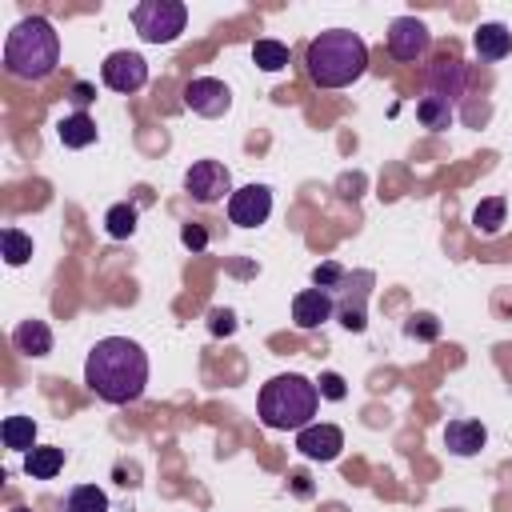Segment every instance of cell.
I'll list each match as a JSON object with an SVG mask.
<instances>
[{
    "instance_id": "obj_7",
    "label": "cell",
    "mask_w": 512,
    "mask_h": 512,
    "mask_svg": "<svg viewBox=\"0 0 512 512\" xmlns=\"http://www.w3.org/2000/svg\"><path fill=\"white\" fill-rule=\"evenodd\" d=\"M100 80H104L112 92L132 96V92H140V88L148 84V60H144L140 52L120 48V52H112V56L100 64Z\"/></svg>"
},
{
    "instance_id": "obj_19",
    "label": "cell",
    "mask_w": 512,
    "mask_h": 512,
    "mask_svg": "<svg viewBox=\"0 0 512 512\" xmlns=\"http://www.w3.org/2000/svg\"><path fill=\"white\" fill-rule=\"evenodd\" d=\"M0 440L12 452H32L36 448V420L32 416H8L0 424Z\"/></svg>"
},
{
    "instance_id": "obj_21",
    "label": "cell",
    "mask_w": 512,
    "mask_h": 512,
    "mask_svg": "<svg viewBox=\"0 0 512 512\" xmlns=\"http://www.w3.org/2000/svg\"><path fill=\"white\" fill-rule=\"evenodd\" d=\"M64 512H108V496L96 484H76L64 500Z\"/></svg>"
},
{
    "instance_id": "obj_30",
    "label": "cell",
    "mask_w": 512,
    "mask_h": 512,
    "mask_svg": "<svg viewBox=\"0 0 512 512\" xmlns=\"http://www.w3.org/2000/svg\"><path fill=\"white\" fill-rule=\"evenodd\" d=\"M92 96H96V88H92V84H84V80H76V84H72V104H76V112H84V104H88Z\"/></svg>"
},
{
    "instance_id": "obj_3",
    "label": "cell",
    "mask_w": 512,
    "mask_h": 512,
    "mask_svg": "<svg viewBox=\"0 0 512 512\" xmlns=\"http://www.w3.org/2000/svg\"><path fill=\"white\" fill-rule=\"evenodd\" d=\"M316 408H320V388H316V380H308L300 372L272 376L260 388V396H256L260 424L272 428V432H300V428H308Z\"/></svg>"
},
{
    "instance_id": "obj_4",
    "label": "cell",
    "mask_w": 512,
    "mask_h": 512,
    "mask_svg": "<svg viewBox=\"0 0 512 512\" xmlns=\"http://www.w3.org/2000/svg\"><path fill=\"white\" fill-rule=\"evenodd\" d=\"M60 64V32L44 16H24L4 40V68L20 80H48Z\"/></svg>"
},
{
    "instance_id": "obj_22",
    "label": "cell",
    "mask_w": 512,
    "mask_h": 512,
    "mask_svg": "<svg viewBox=\"0 0 512 512\" xmlns=\"http://www.w3.org/2000/svg\"><path fill=\"white\" fill-rule=\"evenodd\" d=\"M416 120H420L424 128H432V132H444V128L452 124V104L440 100V96H424V100L416 104Z\"/></svg>"
},
{
    "instance_id": "obj_18",
    "label": "cell",
    "mask_w": 512,
    "mask_h": 512,
    "mask_svg": "<svg viewBox=\"0 0 512 512\" xmlns=\"http://www.w3.org/2000/svg\"><path fill=\"white\" fill-rule=\"evenodd\" d=\"M56 136H60L64 148H88L96 140V120L88 112H72L56 124Z\"/></svg>"
},
{
    "instance_id": "obj_26",
    "label": "cell",
    "mask_w": 512,
    "mask_h": 512,
    "mask_svg": "<svg viewBox=\"0 0 512 512\" xmlns=\"http://www.w3.org/2000/svg\"><path fill=\"white\" fill-rule=\"evenodd\" d=\"M340 280H344V268H340L336 260H324V264H316V268H312V284H316V288H324V292H328V288H336Z\"/></svg>"
},
{
    "instance_id": "obj_15",
    "label": "cell",
    "mask_w": 512,
    "mask_h": 512,
    "mask_svg": "<svg viewBox=\"0 0 512 512\" xmlns=\"http://www.w3.org/2000/svg\"><path fill=\"white\" fill-rule=\"evenodd\" d=\"M12 344H16V352H24V356L40 360V356H48V352H52V328H48L44 320H24V324H16Z\"/></svg>"
},
{
    "instance_id": "obj_10",
    "label": "cell",
    "mask_w": 512,
    "mask_h": 512,
    "mask_svg": "<svg viewBox=\"0 0 512 512\" xmlns=\"http://www.w3.org/2000/svg\"><path fill=\"white\" fill-rule=\"evenodd\" d=\"M184 104H188L196 116L216 120V116H224V112L232 108V92H228V84L216 80V76H196V80L184 84Z\"/></svg>"
},
{
    "instance_id": "obj_27",
    "label": "cell",
    "mask_w": 512,
    "mask_h": 512,
    "mask_svg": "<svg viewBox=\"0 0 512 512\" xmlns=\"http://www.w3.org/2000/svg\"><path fill=\"white\" fill-rule=\"evenodd\" d=\"M408 336H416V340H436L440 336V324H436V316H428V312H420V316H412L408 320V328H404Z\"/></svg>"
},
{
    "instance_id": "obj_17",
    "label": "cell",
    "mask_w": 512,
    "mask_h": 512,
    "mask_svg": "<svg viewBox=\"0 0 512 512\" xmlns=\"http://www.w3.org/2000/svg\"><path fill=\"white\" fill-rule=\"evenodd\" d=\"M64 468V448L56 444H36L32 452H24V472L32 480H52Z\"/></svg>"
},
{
    "instance_id": "obj_6",
    "label": "cell",
    "mask_w": 512,
    "mask_h": 512,
    "mask_svg": "<svg viewBox=\"0 0 512 512\" xmlns=\"http://www.w3.org/2000/svg\"><path fill=\"white\" fill-rule=\"evenodd\" d=\"M184 188L196 204H220L228 200L236 188H232V172L220 164V160H196L188 172H184Z\"/></svg>"
},
{
    "instance_id": "obj_9",
    "label": "cell",
    "mask_w": 512,
    "mask_h": 512,
    "mask_svg": "<svg viewBox=\"0 0 512 512\" xmlns=\"http://www.w3.org/2000/svg\"><path fill=\"white\" fill-rule=\"evenodd\" d=\"M428 44H432V32H428L424 20H416V16H396V20L388 24V52H392L396 60L412 64V60H420V56L428 52Z\"/></svg>"
},
{
    "instance_id": "obj_31",
    "label": "cell",
    "mask_w": 512,
    "mask_h": 512,
    "mask_svg": "<svg viewBox=\"0 0 512 512\" xmlns=\"http://www.w3.org/2000/svg\"><path fill=\"white\" fill-rule=\"evenodd\" d=\"M236 328V320H232V312H212V332H232Z\"/></svg>"
},
{
    "instance_id": "obj_29",
    "label": "cell",
    "mask_w": 512,
    "mask_h": 512,
    "mask_svg": "<svg viewBox=\"0 0 512 512\" xmlns=\"http://www.w3.org/2000/svg\"><path fill=\"white\" fill-rule=\"evenodd\" d=\"M180 240H184V248H192V252L208 248V232H204L200 224H184V228H180Z\"/></svg>"
},
{
    "instance_id": "obj_12",
    "label": "cell",
    "mask_w": 512,
    "mask_h": 512,
    "mask_svg": "<svg viewBox=\"0 0 512 512\" xmlns=\"http://www.w3.org/2000/svg\"><path fill=\"white\" fill-rule=\"evenodd\" d=\"M296 448H300V456L328 464V460L340 456V448H344V432H340L336 424H308V428L296 432Z\"/></svg>"
},
{
    "instance_id": "obj_8",
    "label": "cell",
    "mask_w": 512,
    "mask_h": 512,
    "mask_svg": "<svg viewBox=\"0 0 512 512\" xmlns=\"http://www.w3.org/2000/svg\"><path fill=\"white\" fill-rule=\"evenodd\" d=\"M272 216V192L268 184H244L228 196V220L236 228H260Z\"/></svg>"
},
{
    "instance_id": "obj_20",
    "label": "cell",
    "mask_w": 512,
    "mask_h": 512,
    "mask_svg": "<svg viewBox=\"0 0 512 512\" xmlns=\"http://www.w3.org/2000/svg\"><path fill=\"white\" fill-rule=\"evenodd\" d=\"M504 212H508L504 196H488V200H480V204L472 208V224H476V232L496 236V232H500V224H504Z\"/></svg>"
},
{
    "instance_id": "obj_24",
    "label": "cell",
    "mask_w": 512,
    "mask_h": 512,
    "mask_svg": "<svg viewBox=\"0 0 512 512\" xmlns=\"http://www.w3.org/2000/svg\"><path fill=\"white\" fill-rule=\"evenodd\" d=\"M104 228L112 240H128L136 232V204H112L104 212Z\"/></svg>"
},
{
    "instance_id": "obj_5",
    "label": "cell",
    "mask_w": 512,
    "mask_h": 512,
    "mask_svg": "<svg viewBox=\"0 0 512 512\" xmlns=\"http://www.w3.org/2000/svg\"><path fill=\"white\" fill-rule=\"evenodd\" d=\"M132 24L144 44H172L188 24V8L180 0H144L132 8Z\"/></svg>"
},
{
    "instance_id": "obj_32",
    "label": "cell",
    "mask_w": 512,
    "mask_h": 512,
    "mask_svg": "<svg viewBox=\"0 0 512 512\" xmlns=\"http://www.w3.org/2000/svg\"><path fill=\"white\" fill-rule=\"evenodd\" d=\"M12 512H32V508H24V504H16V508H12Z\"/></svg>"
},
{
    "instance_id": "obj_23",
    "label": "cell",
    "mask_w": 512,
    "mask_h": 512,
    "mask_svg": "<svg viewBox=\"0 0 512 512\" xmlns=\"http://www.w3.org/2000/svg\"><path fill=\"white\" fill-rule=\"evenodd\" d=\"M252 60H256L264 72H280V68L288 64V44H280V40H272V36H260V40L252 44Z\"/></svg>"
},
{
    "instance_id": "obj_1",
    "label": "cell",
    "mask_w": 512,
    "mask_h": 512,
    "mask_svg": "<svg viewBox=\"0 0 512 512\" xmlns=\"http://www.w3.org/2000/svg\"><path fill=\"white\" fill-rule=\"evenodd\" d=\"M84 384L104 404H136L148 384V352L128 336H104L84 360Z\"/></svg>"
},
{
    "instance_id": "obj_14",
    "label": "cell",
    "mask_w": 512,
    "mask_h": 512,
    "mask_svg": "<svg viewBox=\"0 0 512 512\" xmlns=\"http://www.w3.org/2000/svg\"><path fill=\"white\" fill-rule=\"evenodd\" d=\"M484 440H488V428H484L480 420L456 416V420L444 424V448H448L452 456H476V452L484 448Z\"/></svg>"
},
{
    "instance_id": "obj_13",
    "label": "cell",
    "mask_w": 512,
    "mask_h": 512,
    "mask_svg": "<svg viewBox=\"0 0 512 512\" xmlns=\"http://www.w3.org/2000/svg\"><path fill=\"white\" fill-rule=\"evenodd\" d=\"M332 312H336V304H332V296H328L324 288H304V292L292 296V320H296V328H304V332H312V328H320L324 320H332Z\"/></svg>"
},
{
    "instance_id": "obj_25",
    "label": "cell",
    "mask_w": 512,
    "mask_h": 512,
    "mask_svg": "<svg viewBox=\"0 0 512 512\" xmlns=\"http://www.w3.org/2000/svg\"><path fill=\"white\" fill-rule=\"evenodd\" d=\"M0 240H4V260H8L12 268H20V264L32 260V236H24L20 228H4Z\"/></svg>"
},
{
    "instance_id": "obj_16",
    "label": "cell",
    "mask_w": 512,
    "mask_h": 512,
    "mask_svg": "<svg viewBox=\"0 0 512 512\" xmlns=\"http://www.w3.org/2000/svg\"><path fill=\"white\" fill-rule=\"evenodd\" d=\"M472 48H476L480 60H504L512 52V32L504 24H496V20L492 24H480L476 36H472Z\"/></svg>"
},
{
    "instance_id": "obj_2",
    "label": "cell",
    "mask_w": 512,
    "mask_h": 512,
    "mask_svg": "<svg viewBox=\"0 0 512 512\" xmlns=\"http://www.w3.org/2000/svg\"><path fill=\"white\" fill-rule=\"evenodd\" d=\"M304 68L320 88H348L368 68V44L348 28H328L308 40Z\"/></svg>"
},
{
    "instance_id": "obj_11",
    "label": "cell",
    "mask_w": 512,
    "mask_h": 512,
    "mask_svg": "<svg viewBox=\"0 0 512 512\" xmlns=\"http://www.w3.org/2000/svg\"><path fill=\"white\" fill-rule=\"evenodd\" d=\"M424 80H428V96H440V100L452 104L468 88V64L456 60V56H440V60L428 64V76Z\"/></svg>"
},
{
    "instance_id": "obj_28",
    "label": "cell",
    "mask_w": 512,
    "mask_h": 512,
    "mask_svg": "<svg viewBox=\"0 0 512 512\" xmlns=\"http://www.w3.org/2000/svg\"><path fill=\"white\" fill-rule=\"evenodd\" d=\"M316 388H320L324 400H344V396H348V384H344V376H336V372H324V376L316 380Z\"/></svg>"
}]
</instances>
